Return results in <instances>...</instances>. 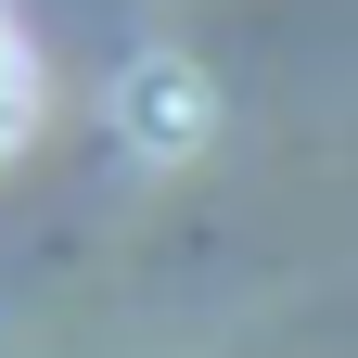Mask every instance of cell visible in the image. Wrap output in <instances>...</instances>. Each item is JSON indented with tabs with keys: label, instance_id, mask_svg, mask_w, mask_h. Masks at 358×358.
Instances as JSON below:
<instances>
[{
	"label": "cell",
	"instance_id": "6da1fadb",
	"mask_svg": "<svg viewBox=\"0 0 358 358\" xmlns=\"http://www.w3.org/2000/svg\"><path fill=\"white\" fill-rule=\"evenodd\" d=\"M128 103H141V141H154V154L205 141V77H179V64H141V77H128Z\"/></svg>",
	"mask_w": 358,
	"mask_h": 358
},
{
	"label": "cell",
	"instance_id": "7a4b0ae2",
	"mask_svg": "<svg viewBox=\"0 0 358 358\" xmlns=\"http://www.w3.org/2000/svg\"><path fill=\"white\" fill-rule=\"evenodd\" d=\"M26 115H38V64L13 52V26H0V154L26 141Z\"/></svg>",
	"mask_w": 358,
	"mask_h": 358
}]
</instances>
